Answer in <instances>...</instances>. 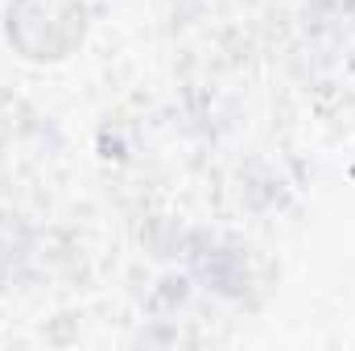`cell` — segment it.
<instances>
[{"instance_id":"cell-1","label":"cell","mask_w":355,"mask_h":351,"mask_svg":"<svg viewBox=\"0 0 355 351\" xmlns=\"http://www.w3.org/2000/svg\"><path fill=\"white\" fill-rule=\"evenodd\" d=\"M87 33L83 0H8L4 37L29 62H62Z\"/></svg>"}]
</instances>
